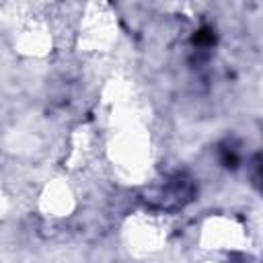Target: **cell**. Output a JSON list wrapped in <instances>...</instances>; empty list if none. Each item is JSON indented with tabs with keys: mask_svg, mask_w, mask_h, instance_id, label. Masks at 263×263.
Returning a JSON list of instances; mask_svg holds the SVG:
<instances>
[{
	"mask_svg": "<svg viewBox=\"0 0 263 263\" xmlns=\"http://www.w3.org/2000/svg\"><path fill=\"white\" fill-rule=\"evenodd\" d=\"M261 177H263V171H261Z\"/></svg>",
	"mask_w": 263,
	"mask_h": 263,
	"instance_id": "cell-1",
	"label": "cell"
}]
</instances>
